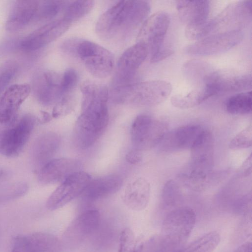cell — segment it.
Listing matches in <instances>:
<instances>
[{"instance_id":"cell-21","label":"cell","mask_w":252,"mask_h":252,"mask_svg":"<svg viewBox=\"0 0 252 252\" xmlns=\"http://www.w3.org/2000/svg\"><path fill=\"white\" fill-rule=\"evenodd\" d=\"M176 5L180 20L187 26L199 24L208 20L210 9L208 0H177Z\"/></svg>"},{"instance_id":"cell-4","label":"cell","mask_w":252,"mask_h":252,"mask_svg":"<svg viewBox=\"0 0 252 252\" xmlns=\"http://www.w3.org/2000/svg\"><path fill=\"white\" fill-rule=\"evenodd\" d=\"M62 48L65 53L78 58L87 71L96 78H106L114 69L115 59L113 54L92 41L69 39L63 43Z\"/></svg>"},{"instance_id":"cell-1","label":"cell","mask_w":252,"mask_h":252,"mask_svg":"<svg viewBox=\"0 0 252 252\" xmlns=\"http://www.w3.org/2000/svg\"><path fill=\"white\" fill-rule=\"evenodd\" d=\"M151 9L146 0H121L98 18L95 31L99 37L115 45L129 40L147 19Z\"/></svg>"},{"instance_id":"cell-37","label":"cell","mask_w":252,"mask_h":252,"mask_svg":"<svg viewBox=\"0 0 252 252\" xmlns=\"http://www.w3.org/2000/svg\"><path fill=\"white\" fill-rule=\"evenodd\" d=\"M78 81L79 75L75 69L72 68L66 69L62 75L61 85L63 95L71 93Z\"/></svg>"},{"instance_id":"cell-33","label":"cell","mask_w":252,"mask_h":252,"mask_svg":"<svg viewBox=\"0 0 252 252\" xmlns=\"http://www.w3.org/2000/svg\"><path fill=\"white\" fill-rule=\"evenodd\" d=\"M214 24L211 20L192 26H187L185 29L186 37L192 40H200L214 33Z\"/></svg>"},{"instance_id":"cell-17","label":"cell","mask_w":252,"mask_h":252,"mask_svg":"<svg viewBox=\"0 0 252 252\" xmlns=\"http://www.w3.org/2000/svg\"><path fill=\"white\" fill-rule=\"evenodd\" d=\"M60 243L55 236L45 232H34L17 236L13 248L20 252H58Z\"/></svg>"},{"instance_id":"cell-16","label":"cell","mask_w":252,"mask_h":252,"mask_svg":"<svg viewBox=\"0 0 252 252\" xmlns=\"http://www.w3.org/2000/svg\"><path fill=\"white\" fill-rule=\"evenodd\" d=\"M31 91L30 85L15 84L4 92L0 99V123L7 124L15 118L21 104Z\"/></svg>"},{"instance_id":"cell-34","label":"cell","mask_w":252,"mask_h":252,"mask_svg":"<svg viewBox=\"0 0 252 252\" xmlns=\"http://www.w3.org/2000/svg\"><path fill=\"white\" fill-rule=\"evenodd\" d=\"M181 197V192L177 184L173 180L166 182L161 193L164 204L167 206H173L179 201Z\"/></svg>"},{"instance_id":"cell-11","label":"cell","mask_w":252,"mask_h":252,"mask_svg":"<svg viewBox=\"0 0 252 252\" xmlns=\"http://www.w3.org/2000/svg\"><path fill=\"white\" fill-rule=\"evenodd\" d=\"M252 1L243 0L229 5L216 18L213 19L214 34L241 31L252 19Z\"/></svg>"},{"instance_id":"cell-23","label":"cell","mask_w":252,"mask_h":252,"mask_svg":"<svg viewBox=\"0 0 252 252\" xmlns=\"http://www.w3.org/2000/svg\"><path fill=\"white\" fill-rule=\"evenodd\" d=\"M39 1L37 0H17L15 2L6 23L9 31H18L36 17Z\"/></svg>"},{"instance_id":"cell-10","label":"cell","mask_w":252,"mask_h":252,"mask_svg":"<svg viewBox=\"0 0 252 252\" xmlns=\"http://www.w3.org/2000/svg\"><path fill=\"white\" fill-rule=\"evenodd\" d=\"M170 21L168 13L159 11L147 18L142 25L138 35V41L146 44L151 56L164 48V38Z\"/></svg>"},{"instance_id":"cell-40","label":"cell","mask_w":252,"mask_h":252,"mask_svg":"<svg viewBox=\"0 0 252 252\" xmlns=\"http://www.w3.org/2000/svg\"><path fill=\"white\" fill-rule=\"evenodd\" d=\"M173 53V51L168 47H164L158 53L151 56V61L157 63L164 60Z\"/></svg>"},{"instance_id":"cell-26","label":"cell","mask_w":252,"mask_h":252,"mask_svg":"<svg viewBox=\"0 0 252 252\" xmlns=\"http://www.w3.org/2000/svg\"><path fill=\"white\" fill-rule=\"evenodd\" d=\"M100 218L98 210L91 209L85 211L74 220L67 232L77 238H83L96 229L99 224Z\"/></svg>"},{"instance_id":"cell-14","label":"cell","mask_w":252,"mask_h":252,"mask_svg":"<svg viewBox=\"0 0 252 252\" xmlns=\"http://www.w3.org/2000/svg\"><path fill=\"white\" fill-rule=\"evenodd\" d=\"M204 128L199 125H183L168 131L158 144L163 152H176L190 149Z\"/></svg>"},{"instance_id":"cell-12","label":"cell","mask_w":252,"mask_h":252,"mask_svg":"<svg viewBox=\"0 0 252 252\" xmlns=\"http://www.w3.org/2000/svg\"><path fill=\"white\" fill-rule=\"evenodd\" d=\"M149 50L141 41L127 48L120 57L113 80L114 86L130 83L135 72L145 61Z\"/></svg>"},{"instance_id":"cell-22","label":"cell","mask_w":252,"mask_h":252,"mask_svg":"<svg viewBox=\"0 0 252 252\" xmlns=\"http://www.w3.org/2000/svg\"><path fill=\"white\" fill-rule=\"evenodd\" d=\"M40 79L37 93L39 101L47 106L56 104L63 96L62 75L54 71H47Z\"/></svg>"},{"instance_id":"cell-30","label":"cell","mask_w":252,"mask_h":252,"mask_svg":"<svg viewBox=\"0 0 252 252\" xmlns=\"http://www.w3.org/2000/svg\"><path fill=\"white\" fill-rule=\"evenodd\" d=\"M69 2L65 0L39 1L35 18L41 21L50 20L65 9Z\"/></svg>"},{"instance_id":"cell-5","label":"cell","mask_w":252,"mask_h":252,"mask_svg":"<svg viewBox=\"0 0 252 252\" xmlns=\"http://www.w3.org/2000/svg\"><path fill=\"white\" fill-rule=\"evenodd\" d=\"M196 222V214L191 208L180 207L165 217L158 241L166 252H176L189 235Z\"/></svg>"},{"instance_id":"cell-36","label":"cell","mask_w":252,"mask_h":252,"mask_svg":"<svg viewBox=\"0 0 252 252\" xmlns=\"http://www.w3.org/2000/svg\"><path fill=\"white\" fill-rule=\"evenodd\" d=\"M75 99L71 93L64 95L55 104L52 112V116L58 118L66 115L73 110Z\"/></svg>"},{"instance_id":"cell-29","label":"cell","mask_w":252,"mask_h":252,"mask_svg":"<svg viewBox=\"0 0 252 252\" xmlns=\"http://www.w3.org/2000/svg\"><path fill=\"white\" fill-rule=\"evenodd\" d=\"M252 92L247 91L235 94L226 101V111L233 115H245L252 112Z\"/></svg>"},{"instance_id":"cell-15","label":"cell","mask_w":252,"mask_h":252,"mask_svg":"<svg viewBox=\"0 0 252 252\" xmlns=\"http://www.w3.org/2000/svg\"><path fill=\"white\" fill-rule=\"evenodd\" d=\"M80 162L70 158L52 159L40 169L38 180L43 184L62 182L71 174L80 171Z\"/></svg>"},{"instance_id":"cell-35","label":"cell","mask_w":252,"mask_h":252,"mask_svg":"<svg viewBox=\"0 0 252 252\" xmlns=\"http://www.w3.org/2000/svg\"><path fill=\"white\" fill-rule=\"evenodd\" d=\"M252 145V126L250 124L231 139L228 147L232 150H238L250 148Z\"/></svg>"},{"instance_id":"cell-28","label":"cell","mask_w":252,"mask_h":252,"mask_svg":"<svg viewBox=\"0 0 252 252\" xmlns=\"http://www.w3.org/2000/svg\"><path fill=\"white\" fill-rule=\"evenodd\" d=\"M220 236L216 231L208 232L176 252H213L219 245Z\"/></svg>"},{"instance_id":"cell-25","label":"cell","mask_w":252,"mask_h":252,"mask_svg":"<svg viewBox=\"0 0 252 252\" xmlns=\"http://www.w3.org/2000/svg\"><path fill=\"white\" fill-rule=\"evenodd\" d=\"M60 136L49 132L40 136L35 141L33 149V156L35 163L42 167L50 160L59 148Z\"/></svg>"},{"instance_id":"cell-2","label":"cell","mask_w":252,"mask_h":252,"mask_svg":"<svg viewBox=\"0 0 252 252\" xmlns=\"http://www.w3.org/2000/svg\"><path fill=\"white\" fill-rule=\"evenodd\" d=\"M82 113L77 120L74 136L77 145L85 149L92 146L105 130L109 122V92L106 86L95 83L81 89Z\"/></svg>"},{"instance_id":"cell-42","label":"cell","mask_w":252,"mask_h":252,"mask_svg":"<svg viewBox=\"0 0 252 252\" xmlns=\"http://www.w3.org/2000/svg\"><path fill=\"white\" fill-rule=\"evenodd\" d=\"M234 252H252L251 242H246L240 246Z\"/></svg>"},{"instance_id":"cell-41","label":"cell","mask_w":252,"mask_h":252,"mask_svg":"<svg viewBox=\"0 0 252 252\" xmlns=\"http://www.w3.org/2000/svg\"><path fill=\"white\" fill-rule=\"evenodd\" d=\"M252 155L245 159L239 169V173L243 177L249 176L252 172Z\"/></svg>"},{"instance_id":"cell-43","label":"cell","mask_w":252,"mask_h":252,"mask_svg":"<svg viewBox=\"0 0 252 252\" xmlns=\"http://www.w3.org/2000/svg\"><path fill=\"white\" fill-rule=\"evenodd\" d=\"M11 252H20L18 250H17L14 248H13V250Z\"/></svg>"},{"instance_id":"cell-38","label":"cell","mask_w":252,"mask_h":252,"mask_svg":"<svg viewBox=\"0 0 252 252\" xmlns=\"http://www.w3.org/2000/svg\"><path fill=\"white\" fill-rule=\"evenodd\" d=\"M16 64L7 62L0 66V93L12 79L16 71Z\"/></svg>"},{"instance_id":"cell-18","label":"cell","mask_w":252,"mask_h":252,"mask_svg":"<svg viewBox=\"0 0 252 252\" xmlns=\"http://www.w3.org/2000/svg\"><path fill=\"white\" fill-rule=\"evenodd\" d=\"M214 139L212 133L204 129L190 148L191 159L189 166L212 171L213 164Z\"/></svg>"},{"instance_id":"cell-19","label":"cell","mask_w":252,"mask_h":252,"mask_svg":"<svg viewBox=\"0 0 252 252\" xmlns=\"http://www.w3.org/2000/svg\"><path fill=\"white\" fill-rule=\"evenodd\" d=\"M205 86L211 90L214 94L247 91L252 88V77L247 74L228 75L215 71Z\"/></svg>"},{"instance_id":"cell-3","label":"cell","mask_w":252,"mask_h":252,"mask_svg":"<svg viewBox=\"0 0 252 252\" xmlns=\"http://www.w3.org/2000/svg\"><path fill=\"white\" fill-rule=\"evenodd\" d=\"M172 90V85L166 81L150 80L114 86L111 96L118 104L153 106L165 101Z\"/></svg>"},{"instance_id":"cell-9","label":"cell","mask_w":252,"mask_h":252,"mask_svg":"<svg viewBox=\"0 0 252 252\" xmlns=\"http://www.w3.org/2000/svg\"><path fill=\"white\" fill-rule=\"evenodd\" d=\"M91 180L83 171L76 172L66 178L52 193L46 202L50 211L62 208L83 193Z\"/></svg>"},{"instance_id":"cell-13","label":"cell","mask_w":252,"mask_h":252,"mask_svg":"<svg viewBox=\"0 0 252 252\" xmlns=\"http://www.w3.org/2000/svg\"><path fill=\"white\" fill-rule=\"evenodd\" d=\"M71 23L64 18L52 21L36 29L21 42V48L34 51L43 47L63 34Z\"/></svg>"},{"instance_id":"cell-6","label":"cell","mask_w":252,"mask_h":252,"mask_svg":"<svg viewBox=\"0 0 252 252\" xmlns=\"http://www.w3.org/2000/svg\"><path fill=\"white\" fill-rule=\"evenodd\" d=\"M168 131V124L165 121L149 114H139L131 127L132 145L141 151L150 150L158 145Z\"/></svg>"},{"instance_id":"cell-20","label":"cell","mask_w":252,"mask_h":252,"mask_svg":"<svg viewBox=\"0 0 252 252\" xmlns=\"http://www.w3.org/2000/svg\"><path fill=\"white\" fill-rule=\"evenodd\" d=\"M151 194V186L145 178L138 177L126 187L123 200L126 205L134 211H141L147 206Z\"/></svg>"},{"instance_id":"cell-7","label":"cell","mask_w":252,"mask_h":252,"mask_svg":"<svg viewBox=\"0 0 252 252\" xmlns=\"http://www.w3.org/2000/svg\"><path fill=\"white\" fill-rule=\"evenodd\" d=\"M36 123L31 114L24 115L13 127L0 132V154L13 157L18 155L28 142Z\"/></svg>"},{"instance_id":"cell-24","label":"cell","mask_w":252,"mask_h":252,"mask_svg":"<svg viewBox=\"0 0 252 252\" xmlns=\"http://www.w3.org/2000/svg\"><path fill=\"white\" fill-rule=\"evenodd\" d=\"M122 185L123 180L118 175H106L91 179L82 194L87 200L93 201L117 192Z\"/></svg>"},{"instance_id":"cell-27","label":"cell","mask_w":252,"mask_h":252,"mask_svg":"<svg viewBox=\"0 0 252 252\" xmlns=\"http://www.w3.org/2000/svg\"><path fill=\"white\" fill-rule=\"evenodd\" d=\"M206 86L198 87L184 95H175L171 98L173 106L180 109H188L197 106L214 95Z\"/></svg>"},{"instance_id":"cell-32","label":"cell","mask_w":252,"mask_h":252,"mask_svg":"<svg viewBox=\"0 0 252 252\" xmlns=\"http://www.w3.org/2000/svg\"><path fill=\"white\" fill-rule=\"evenodd\" d=\"M143 245L138 241L129 228L122 230L120 235L118 252H142Z\"/></svg>"},{"instance_id":"cell-31","label":"cell","mask_w":252,"mask_h":252,"mask_svg":"<svg viewBox=\"0 0 252 252\" xmlns=\"http://www.w3.org/2000/svg\"><path fill=\"white\" fill-rule=\"evenodd\" d=\"M94 5V0L70 1L64 9L63 18L72 23L88 14Z\"/></svg>"},{"instance_id":"cell-39","label":"cell","mask_w":252,"mask_h":252,"mask_svg":"<svg viewBox=\"0 0 252 252\" xmlns=\"http://www.w3.org/2000/svg\"><path fill=\"white\" fill-rule=\"evenodd\" d=\"M142 154L141 151L134 149L130 150L126 155L127 162L132 164H137L142 160Z\"/></svg>"},{"instance_id":"cell-8","label":"cell","mask_w":252,"mask_h":252,"mask_svg":"<svg viewBox=\"0 0 252 252\" xmlns=\"http://www.w3.org/2000/svg\"><path fill=\"white\" fill-rule=\"evenodd\" d=\"M244 37L242 31L219 32L210 35L189 45L185 53L191 55L210 56L223 53L239 44Z\"/></svg>"}]
</instances>
